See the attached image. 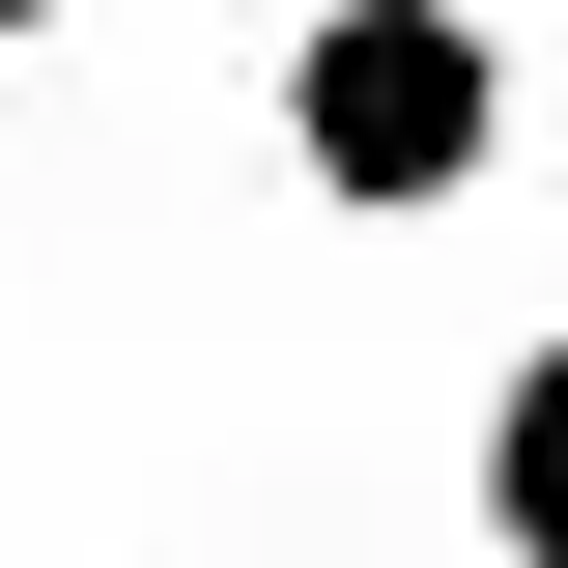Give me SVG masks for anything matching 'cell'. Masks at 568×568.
<instances>
[{
    "mask_svg": "<svg viewBox=\"0 0 568 568\" xmlns=\"http://www.w3.org/2000/svg\"><path fill=\"white\" fill-rule=\"evenodd\" d=\"M256 142H284L313 227H455L511 171V0H284Z\"/></svg>",
    "mask_w": 568,
    "mask_h": 568,
    "instance_id": "6da1fadb",
    "label": "cell"
},
{
    "mask_svg": "<svg viewBox=\"0 0 568 568\" xmlns=\"http://www.w3.org/2000/svg\"><path fill=\"white\" fill-rule=\"evenodd\" d=\"M455 511H484V568H568V313L484 369V426H455Z\"/></svg>",
    "mask_w": 568,
    "mask_h": 568,
    "instance_id": "7a4b0ae2",
    "label": "cell"
},
{
    "mask_svg": "<svg viewBox=\"0 0 568 568\" xmlns=\"http://www.w3.org/2000/svg\"><path fill=\"white\" fill-rule=\"evenodd\" d=\"M29 29H58V0H0V85H29Z\"/></svg>",
    "mask_w": 568,
    "mask_h": 568,
    "instance_id": "3957f363",
    "label": "cell"
}]
</instances>
